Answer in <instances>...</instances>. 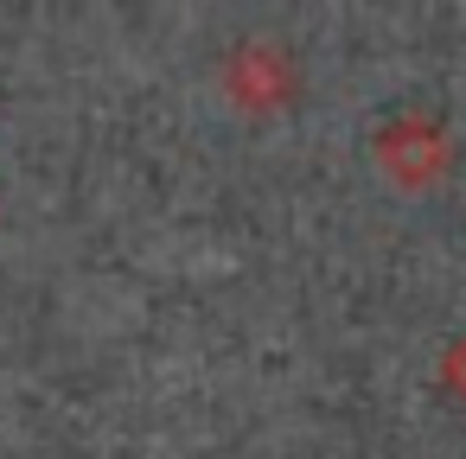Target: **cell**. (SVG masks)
Segmentation results:
<instances>
[{
    "mask_svg": "<svg viewBox=\"0 0 466 459\" xmlns=\"http://www.w3.org/2000/svg\"><path fill=\"white\" fill-rule=\"evenodd\" d=\"M447 383H453V389L466 395V338H460V344L447 351Z\"/></svg>",
    "mask_w": 466,
    "mask_h": 459,
    "instance_id": "1",
    "label": "cell"
}]
</instances>
